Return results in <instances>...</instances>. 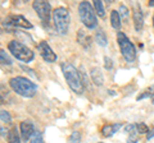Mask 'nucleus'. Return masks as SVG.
<instances>
[{"label": "nucleus", "instance_id": "nucleus-1", "mask_svg": "<svg viewBox=\"0 0 154 143\" xmlns=\"http://www.w3.org/2000/svg\"><path fill=\"white\" fill-rule=\"evenodd\" d=\"M9 86H11V88L17 95L26 98L33 97L37 92L36 84L28 78L21 77V75H17V77H13L9 79Z\"/></svg>", "mask_w": 154, "mask_h": 143}, {"label": "nucleus", "instance_id": "nucleus-2", "mask_svg": "<svg viewBox=\"0 0 154 143\" xmlns=\"http://www.w3.org/2000/svg\"><path fill=\"white\" fill-rule=\"evenodd\" d=\"M62 72H63V75H64V79L67 84L69 86V88L73 91L75 93H84V83L81 80V75H80V72L77 70L73 65L71 63H62Z\"/></svg>", "mask_w": 154, "mask_h": 143}, {"label": "nucleus", "instance_id": "nucleus-3", "mask_svg": "<svg viewBox=\"0 0 154 143\" xmlns=\"http://www.w3.org/2000/svg\"><path fill=\"white\" fill-rule=\"evenodd\" d=\"M53 22H54V26L59 35H63V36L67 35L69 30V22H71L69 12L64 7L55 8L54 12H53Z\"/></svg>", "mask_w": 154, "mask_h": 143}, {"label": "nucleus", "instance_id": "nucleus-4", "mask_svg": "<svg viewBox=\"0 0 154 143\" xmlns=\"http://www.w3.org/2000/svg\"><path fill=\"white\" fill-rule=\"evenodd\" d=\"M8 50L12 52V55L16 59L23 61V63H30L35 58V54L32 52L31 49H28L26 45H23L22 42L13 40L8 44Z\"/></svg>", "mask_w": 154, "mask_h": 143}, {"label": "nucleus", "instance_id": "nucleus-5", "mask_svg": "<svg viewBox=\"0 0 154 143\" xmlns=\"http://www.w3.org/2000/svg\"><path fill=\"white\" fill-rule=\"evenodd\" d=\"M117 42H118L119 51H121L123 59L127 63L135 61V59H136V49H135L131 40L123 32H117Z\"/></svg>", "mask_w": 154, "mask_h": 143}, {"label": "nucleus", "instance_id": "nucleus-6", "mask_svg": "<svg viewBox=\"0 0 154 143\" xmlns=\"http://www.w3.org/2000/svg\"><path fill=\"white\" fill-rule=\"evenodd\" d=\"M79 16L81 22L84 23V26L88 27L89 30H93V28L98 26V19H96L95 12L89 1H81L79 4Z\"/></svg>", "mask_w": 154, "mask_h": 143}, {"label": "nucleus", "instance_id": "nucleus-7", "mask_svg": "<svg viewBox=\"0 0 154 143\" xmlns=\"http://www.w3.org/2000/svg\"><path fill=\"white\" fill-rule=\"evenodd\" d=\"M4 25L9 26V27L25 28V30H31V28L33 27L31 25V22L27 21L25 17L21 16V14H12V16H8L5 19H4Z\"/></svg>", "mask_w": 154, "mask_h": 143}, {"label": "nucleus", "instance_id": "nucleus-8", "mask_svg": "<svg viewBox=\"0 0 154 143\" xmlns=\"http://www.w3.org/2000/svg\"><path fill=\"white\" fill-rule=\"evenodd\" d=\"M32 8L35 9V12L37 13V16L41 19V22L49 23L50 14H51V7L48 1H33Z\"/></svg>", "mask_w": 154, "mask_h": 143}, {"label": "nucleus", "instance_id": "nucleus-9", "mask_svg": "<svg viewBox=\"0 0 154 143\" xmlns=\"http://www.w3.org/2000/svg\"><path fill=\"white\" fill-rule=\"evenodd\" d=\"M37 51H38V54H40V56L46 61V63H54V61H57L55 52L51 50V47L49 46V44H48L46 41L38 42Z\"/></svg>", "mask_w": 154, "mask_h": 143}, {"label": "nucleus", "instance_id": "nucleus-10", "mask_svg": "<svg viewBox=\"0 0 154 143\" xmlns=\"http://www.w3.org/2000/svg\"><path fill=\"white\" fill-rule=\"evenodd\" d=\"M132 21H134L135 31L140 32L144 27V16H143L141 8L137 3H132Z\"/></svg>", "mask_w": 154, "mask_h": 143}, {"label": "nucleus", "instance_id": "nucleus-11", "mask_svg": "<svg viewBox=\"0 0 154 143\" xmlns=\"http://www.w3.org/2000/svg\"><path fill=\"white\" fill-rule=\"evenodd\" d=\"M19 129H21V134H22V138L25 141H28L31 139V137L35 134V127L31 121H22L21 125H19Z\"/></svg>", "mask_w": 154, "mask_h": 143}, {"label": "nucleus", "instance_id": "nucleus-12", "mask_svg": "<svg viewBox=\"0 0 154 143\" xmlns=\"http://www.w3.org/2000/svg\"><path fill=\"white\" fill-rule=\"evenodd\" d=\"M76 39H77V42L82 47H85V49H89L91 46V42H93L91 36L88 32H85L84 30H79V32H77V35H76Z\"/></svg>", "mask_w": 154, "mask_h": 143}, {"label": "nucleus", "instance_id": "nucleus-13", "mask_svg": "<svg viewBox=\"0 0 154 143\" xmlns=\"http://www.w3.org/2000/svg\"><path fill=\"white\" fill-rule=\"evenodd\" d=\"M126 132H127V143H137L139 132H137L136 124H128V125H126Z\"/></svg>", "mask_w": 154, "mask_h": 143}, {"label": "nucleus", "instance_id": "nucleus-14", "mask_svg": "<svg viewBox=\"0 0 154 143\" xmlns=\"http://www.w3.org/2000/svg\"><path fill=\"white\" fill-rule=\"evenodd\" d=\"M122 125L119 123H114V124H105V125H103L102 128V134L103 137H112L116 132H117L119 128H121Z\"/></svg>", "mask_w": 154, "mask_h": 143}, {"label": "nucleus", "instance_id": "nucleus-15", "mask_svg": "<svg viewBox=\"0 0 154 143\" xmlns=\"http://www.w3.org/2000/svg\"><path fill=\"white\" fill-rule=\"evenodd\" d=\"M90 75H91V79H93L94 84H96V86L103 84L104 78H103V74H102V72H100V69L98 68V66H93V68H91Z\"/></svg>", "mask_w": 154, "mask_h": 143}, {"label": "nucleus", "instance_id": "nucleus-16", "mask_svg": "<svg viewBox=\"0 0 154 143\" xmlns=\"http://www.w3.org/2000/svg\"><path fill=\"white\" fill-rule=\"evenodd\" d=\"M110 25H112V27L114 28V30H119L121 26H122L121 16H119L118 10H116V9H113V10L110 12Z\"/></svg>", "mask_w": 154, "mask_h": 143}, {"label": "nucleus", "instance_id": "nucleus-17", "mask_svg": "<svg viewBox=\"0 0 154 143\" xmlns=\"http://www.w3.org/2000/svg\"><path fill=\"white\" fill-rule=\"evenodd\" d=\"M7 141H8V143H19L21 142V138H19V134H18L16 127H12L11 130L8 132Z\"/></svg>", "mask_w": 154, "mask_h": 143}, {"label": "nucleus", "instance_id": "nucleus-18", "mask_svg": "<svg viewBox=\"0 0 154 143\" xmlns=\"http://www.w3.org/2000/svg\"><path fill=\"white\" fill-rule=\"evenodd\" d=\"M95 39H96V42H98V45L100 46H107L108 44V37L107 35H105V32L103 30H98L95 33Z\"/></svg>", "mask_w": 154, "mask_h": 143}, {"label": "nucleus", "instance_id": "nucleus-19", "mask_svg": "<svg viewBox=\"0 0 154 143\" xmlns=\"http://www.w3.org/2000/svg\"><path fill=\"white\" fill-rule=\"evenodd\" d=\"M146 97H154V84L150 86V87H148L146 89H144L141 95H139L137 96V101L139 100H143V98H146Z\"/></svg>", "mask_w": 154, "mask_h": 143}, {"label": "nucleus", "instance_id": "nucleus-20", "mask_svg": "<svg viewBox=\"0 0 154 143\" xmlns=\"http://www.w3.org/2000/svg\"><path fill=\"white\" fill-rule=\"evenodd\" d=\"M119 16H121V18L125 21V22H128V18H130V10H128V8L125 5V4H121L119 5Z\"/></svg>", "mask_w": 154, "mask_h": 143}, {"label": "nucleus", "instance_id": "nucleus-21", "mask_svg": "<svg viewBox=\"0 0 154 143\" xmlns=\"http://www.w3.org/2000/svg\"><path fill=\"white\" fill-rule=\"evenodd\" d=\"M94 9H95V12L98 13L99 17H104V16H105V10H104L103 1H100V0H95V1H94Z\"/></svg>", "mask_w": 154, "mask_h": 143}, {"label": "nucleus", "instance_id": "nucleus-22", "mask_svg": "<svg viewBox=\"0 0 154 143\" xmlns=\"http://www.w3.org/2000/svg\"><path fill=\"white\" fill-rule=\"evenodd\" d=\"M67 143H81V134L80 132H72L71 136L68 137V142Z\"/></svg>", "mask_w": 154, "mask_h": 143}, {"label": "nucleus", "instance_id": "nucleus-23", "mask_svg": "<svg viewBox=\"0 0 154 143\" xmlns=\"http://www.w3.org/2000/svg\"><path fill=\"white\" fill-rule=\"evenodd\" d=\"M30 142L31 143H45L44 142V137H42V133L41 132H35V134L31 137Z\"/></svg>", "mask_w": 154, "mask_h": 143}, {"label": "nucleus", "instance_id": "nucleus-24", "mask_svg": "<svg viewBox=\"0 0 154 143\" xmlns=\"http://www.w3.org/2000/svg\"><path fill=\"white\" fill-rule=\"evenodd\" d=\"M0 118H2V123H5L9 124L12 121V118L9 115V112L7 110H2V114H0Z\"/></svg>", "mask_w": 154, "mask_h": 143}, {"label": "nucleus", "instance_id": "nucleus-25", "mask_svg": "<svg viewBox=\"0 0 154 143\" xmlns=\"http://www.w3.org/2000/svg\"><path fill=\"white\" fill-rule=\"evenodd\" d=\"M0 56H2V64H7V65H12V60L8 58V55H7V52L5 50H3L0 51Z\"/></svg>", "mask_w": 154, "mask_h": 143}, {"label": "nucleus", "instance_id": "nucleus-26", "mask_svg": "<svg viewBox=\"0 0 154 143\" xmlns=\"http://www.w3.org/2000/svg\"><path fill=\"white\" fill-rule=\"evenodd\" d=\"M136 128H137L139 134H144V133H148V132H149L148 125H146V124H144V123H139V124H136Z\"/></svg>", "mask_w": 154, "mask_h": 143}, {"label": "nucleus", "instance_id": "nucleus-27", "mask_svg": "<svg viewBox=\"0 0 154 143\" xmlns=\"http://www.w3.org/2000/svg\"><path fill=\"white\" fill-rule=\"evenodd\" d=\"M104 66H105V69H108V70H110V69L113 68L112 59L108 58V56H105V58H104Z\"/></svg>", "mask_w": 154, "mask_h": 143}, {"label": "nucleus", "instance_id": "nucleus-28", "mask_svg": "<svg viewBox=\"0 0 154 143\" xmlns=\"http://www.w3.org/2000/svg\"><path fill=\"white\" fill-rule=\"evenodd\" d=\"M152 138H154V127H152L150 129H149L148 134H146V139H148V141L152 139Z\"/></svg>", "mask_w": 154, "mask_h": 143}, {"label": "nucleus", "instance_id": "nucleus-29", "mask_svg": "<svg viewBox=\"0 0 154 143\" xmlns=\"http://www.w3.org/2000/svg\"><path fill=\"white\" fill-rule=\"evenodd\" d=\"M22 69H23V70H26V72H28V73H30V75H32V77H35V74H33V70L28 69V68H26V66H23V65H22Z\"/></svg>", "mask_w": 154, "mask_h": 143}, {"label": "nucleus", "instance_id": "nucleus-30", "mask_svg": "<svg viewBox=\"0 0 154 143\" xmlns=\"http://www.w3.org/2000/svg\"><path fill=\"white\" fill-rule=\"evenodd\" d=\"M5 136H8V132L4 130V128L2 127V137H5Z\"/></svg>", "mask_w": 154, "mask_h": 143}, {"label": "nucleus", "instance_id": "nucleus-31", "mask_svg": "<svg viewBox=\"0 0 154 143\" xmlns=\"http://www.w3.org/2000/svg\"><path fill=\"white\" fill-rule=\"evenodd\" d=\"M148 5H149V7H154V0H149V1H148Z\"/></svg>", "mask_w": 154, "mask_h": 143}, {"label": "nucleus", "instance_id": "nucleus-32", "mask_svg": "<svg viewBox=\"0 0 154 143\" xmlns=\"http://www.w3.org/2000/svg\"><path fill=\"white\" fill-rule=\"evenodd\" d=\"M108 92H109V95H112V96H114V95H116V92H114V91H112V89H109Z\"/></svg>", "mask_w": 154, "mask_h": 143}, {"label": "nucleus", "instance_id": "nucleus-33", "mask_svg": "<svg viewBox=\"0 0 154 143\" xmlns=\"http://www.w3.org/2000/svg\"><path fill=\"white\" fill-rule=\"evenodd\" d=\"M153 27H154V14H153Z\"/></svg>", "mask_w": 154, "mask_h": 143}, {"label": "nucleus", "instance_id": "nucleus-34", "mask_svg": "<svg viewBox=\"0 0 154 143\" xmlns=\"http://www.w3.org/2000/svg\"><path fill=\"white\" fill-rule=\"evenodd\" d=\"M152 104H154V97H153V100H152Z\"/></svg>", "mask_w": 154, "mask_h": 143}, {"label": "nucleus", "instance_id": "nucleus-35", "mask_svg": "<svg viewBox=\"0 0 154 143\" xmlns=\"http://www.w3.org/2000/svg\"><path fill=\"white\" fill-rule=\"evenodd\" d=\"M99 143H103V142H99Z\"/></svg>", "mask_w": 154, "mask_h": 143}]
</instances>
